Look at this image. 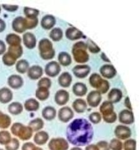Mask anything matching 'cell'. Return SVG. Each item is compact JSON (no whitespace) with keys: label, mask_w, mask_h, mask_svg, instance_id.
<instances>
[{"label":"cell","mask_w":140,"mask_h":150,"mask_svg":"<svg viewBox=\"0 0 140 150\" xmlns=\"http://www.w3.org/2000/svg\"><path fill=\"white\" fill-rule=\"evenodd\" d=\"M94 131L92 124L85 118H77L70 123L66 129L68 142L80 147L89 144L93 139Z\"/></svg>","instance_id":"cell-1"},{"label":"cell","mask_w":140,"mask_h":150,"mask_svg":"<svg viewBox=\"0 0 140 150\" xmlns=\"http://www.w3.org/2000/svg\"><path fill=\"white\" fill-rule=\"evenodd\" d=\"M87 45L84 41H80L73 45L72 53L75 62L78 63H85L89 60V54L87 53Z\"/></svg>","instance_id":"cell-2"},{"label":"cell","mask_w":140,"mask_h":150,"mask_svg":"<svg viewBox=\"0 0 140 150\" xmlns=\"http://www.w3.org/2000/svg\"><path fill=\"white\" fill-rule=\"evenodd\" d=\"M100 113L104 121L107 123H113L117 120V115L114 111V106L109 101H105L100 106Z\"/></svg>","instance_id":"cell-3"},{"label":"cell","mask_w":140,"mask_h":150,"mask_svg":"<svg viewBox=\"0 0 140 150\" xmlns=\"http://www.w3.org/2000/svg\"><path fill=\"white\" fill-rule=\"evenodd\" d=\"M11 133L18 137L22 141L30 139L33 134V131L29 126H24L20 123H15L11 127Z\"/></svg>","instance_id":"cell-4"},{"label":"cell","mask_w":140,"mask_h":150,"mask_svg":"<svg viewBox=\"0 0 140 150\" xmlns=\"http://www.w3.org/2000/svg\"><path fill=\"white\" fill-rule=\"evenodd\" d=\"M89 83L90 86L95 88L101 94H105L108 91L110 84L108 81L103 79L99 74L93 73L89 78Z\"/></svg>","instance_id":"cell-5"},{"label":"cell","mask_w":140,"mask_h":150,"mask_svg":"<svg viewBox=\"0 0 140 150\" xmlns=\"http://www.w3.org/2000/svg\"><path fill=\"white\" fill-rule=\"evenodd\" d=\"M38 48L42 59L44 60L52 59L55 54L52 43L48 38H43L39 42Z\"/></svg>","instance_id":"cell-6"},{"label":"cell","mask_w":140,"mask_h":150,"mask_svg":"<svg viewBox=\"0 0 140 150\" xmlns=\"http://www.w3.org/2000/svg\"><path fill=\"white\" fill-rule=\"evenodd\" d=\"M48 147L50 150H68L69 144L64 138H55L49 141Z\"/></svg>","instance_id":"cell-7"},{"label":"cell","mask_w":140,"mask_h":150,"mask_svg":"<svg viewBox=\"0 0 140 150\" xmlns=\"http://www.w3.org/2000/svg\"><path fill=\"white\" fill-rule=\"evenodd\" d=\"M12 28L14 31L18 33H24L26 30H28L26 18L18 16L14 19L12 22Z\"/></svg>","instance_id":"cell-8"},{"label":"cell","mask_w":140,"mask_h":150,"mask_svg":"<svg viewBox=\"0 0 140 150\" xmlns=\"http://www.w3.org/2000/svg\"><path fill=\"white\" fill-rule=\"evenodd\" d=\"M114 133L117 139L126 140L129 139L132 136V130L126 125H118L115 129Z\"/></svg>","instance_id":"cell-9"},{"label":"cell","mask_w":140,"mask_h":150,"mask_svg":"<svg viewBox=\"0 0 140 150\" xmlns=\"http://www.w3.org/2000/svg\"><path fill=\"white\" fill-rule=\"evenodd\" d=\"M61 68L59 63L55 61H52L46 65L45 73L49 77H55L60 73Z\"/></svg>","instance_id":"cell-10"},{"label":"cell","mask_w":140,"mask_h":150,"mask_svg":"<svg viewBox=\"0 0 140 150\" xmlns=\"http://www.w3.org/2000/svg\"><path fill=\"white\" fill-rule=\"evenodd\" d=\"M102 94L97 90H93L88 94L87 96V104L92 108H96L100 104Z\"/></svg>","instance_id":"cell-11"},{"label":"cell","mask_w":140,"mask_h":150,"mask_svg":"<svg viewBox=\"0 0 140 150\" xmlns=\"http://www.w3.org/2000/svg\"><path fill=\"white\" fill-rule=\"evenodd\" d=\"M74 116L73 110L69 106H64L60 108L58 112V118L63 123H68Z\"/></svg>","instance_id":"cell-12"},{"label":"cell","mask_w":140,"mask_h":150,"mask_svg":"<svg viewBox=\"0 0 140 150\" xmlns=\"http://www.w3.org/2000/svg\"><path fill=\"white\" fill-rule=\"evenodd\" d=\"M118 119L121 123L126 125H132L134 121L133 112L129 110H123L120 112Z\"/></svg>","instance_id":"cell-13"},{"label":"cell","mask_w":140,"mask_h":150,"mask_svg":"<svg viewBox=\"0 0 140 150\" xmlns=\"http://www.w3.org/2000/svg\"><path fill=\"white\" fill-rule=\"evenodd\" d=\"M75 76L78 78H85L90 72V67L87 64H78L75 66L73 69Z\"/></svg>","instance_id":"cell-14"},{"label":"cell","mask_w":140,"mask_h":150,"mask_svg":"<svg viewBox=\"0 0 140 150\" xmlns=\"http://www.w3.org/2000/svg\"><path fill=\"white\" fill-rule=\"evenodd\" d=\"M70 95L67 91L65 90H58L54 96V100L56 104L59 106L66 105L69 100Z\"/></svg>","instance_id":"cell-15"},{"label":"cell","mask_w":140,"mask_h":150,"mask_svg":"<svg viewBox=\"0 0 140 150\" xmlns=\"http://www.w3.org/2000/svg\"><path fill=\"white\" fill-rule=\"evenodd\" d=\"M100 74L106 79H111L116 74V70L112 64H104L100 69Z\"/></svg>","instance_id":"cell-16"},{"label":"cell","mask_w":140,"mask_h":150,"mask_svg":"<svg viewBox=\"0 0 140 150\" xmlns=\"http://www.w3.org/2000/svg\"><path fill=\"white\" fill-rule=\"evenodd\" d=\"M65 36L67 37V39L71 41L77 40L82 38L83 37L85 38V36H83V33L81 31L74 26L67 28V30L65 31Z\"/></svg>","instance_id":"cell-17"},{"label":"cell","mask_w":140,"mask_h":150,"mask_svg":"<svg viewBox=\"0 0 140 150\" xmlns=\"http://www.w3.org/2000/svg\"><path fill=\"white\" fill-rule=\"evenodd\" d=\"M8 85L11 88L18 90L21 88L24 84L22 78L18 74H12L8 79Z\"/></svg>","instance_id":"cell-18"},{"label":"cell","mask_w":140,"mask_h":150,"mask_svg":"<svg viewBox=\"0 0 140 150\" xmlns=\"http://www.w3.org/2000/svg\"><path fill=\"white\" fill-rule=\"evenodd\" d=\"M22 40L24 45L27 48L32 50L36 46V38L33 33L31 32H26L22 36Z\"/></svg>","instance_id":"cell-19"},{"label":"cell","mask_w":140,"mask_h":150,"mask_svg":"<svg viewBox=\"0 0 140 150\" xmlns=\"http://www.w3.org/2000/svg\"><path fill=\"white\" fill-rule=\"evenodd\" d=\"M43 74V69L39 65H33L27 70V76L32 80L39 79Z\"/></svg>","instance_id":"cell-20"},{"label":"cell","mask_w":140,"mask_h":150,"mask_svg":"<svg viewBox=\"0 0 140 150\" xmlns=\"http://www.w3.org/2000/svg\"><path fill=\"white\" fill-rule=\"evenodd\" d=\"M56 23L55 18L51 15H47L42 18L41 25L44 30H49L52 28Z\"/></svg>","instance_id":"cell-21"},{"label":"cell","mask_w":140,"mask_h":150,"mask_svg":"<svg viewBox=\"0 0 140 150\" xmlns=\"http://www.w3.org/2000/svg\"><path fill=\"white\" fill-rule=\"evenodd\" d=\"M13 97V92L9 88L4 87L0 89V102L3 104H6L10 102Z\"/></svg>","instance_id":"cell-22"},{"label":"cell","mask_w":140,"mask_h":150,"mask_svg":"<svg viewBox=\"0 0 140 150\" xmlns=\"http://www.w3.org/2000/svg\"><path fill=\"white\" fill-rule=\"evenodd\" d=\"M122 98L123 93L118 88H112L108 94V101L113 104L120 101Z\"/></svg>","instance_id":"cell-23"},{"label":"cell","mask_w":140,"mask_h":150,"mask_svg":"<svg viewBox=\"0 0 140 150\" xmlns=\"http://www.w3.org/2000/svg\"><path fill=\"white\" fill-rule=\"evenodd\" d=\"M49 139V134L45 131H39L35 134L34 142L37 145H44L48 142Z\"/></svg>","instance_id":"cell-24"},{"label":"cell","mask_w":140,"mask_h":150,"mask_svg":"<svg viewBox=\"0 0 140 150\" xmlns=\"http://www.w3.org/2000/svg\"><path fill=\"white\" fill-rule=\"evenodd\" d=\"M72 91L76 96L82 97L86 95L88 89L86 84L81 82H77L73 85Z\"/></svg>","instance_id":"cell-25"},{"label":"cell","mask_w":140,"mask_h":150,"mask_svg":"<svg viewBox=\"0 0 140 150\" xmlns=\"http://www.w3.org/2000/svg\"><path fill=\"white\" fill-rule=\"evenodd\" d=\"M72 75L69 72H64L60 75L58 78V82L60 86L63 88H68L72 83Z\"/></svg>","instance_id":"cell-26"},{"label":"cell","mask_w":140,"mask_h":150,"mask_svg":"<svg viewBox=\"0 0 140 150\" xmlns=\"http://www.w3.org/2000/svg\"><path fill=\"white\" fill-rule=\"evenodd\" d=\"M72 107L77 113H83L87 109V103L83 99L77 98L73 102Z\"/></svg>","instance_id":"cell-27"},{"label":"cell","mask_w":140,"mask_h":150,"mask_svg":"<svg viewBox=\"0 0 140 150\" xmlns=\"http://www.w3.org/2000/svg\"><path fill=\"white\" fill-rule=\"evenodd\" d=\"M56 112L55 109L54 107L48 106L45 107L44 108L42 111V116L47 121H51L53 120L56 116Z\"/></svg>","instance_id":"cell-28"},{"label":"cell","mask_w":140,"mask_h":150,"mask_svg":"<svg viewBox=\"0 0 140 150\" xmlns=\"http://www.w3.org/2000/svg\"><path fill=\"white\" fill-rule=\"evenodd\" d=\"M24 108L27 111H36L39 108V103L34 98H30L24 102Z\"/></svg>","instance_id":"cell-29"},{"label":"cell","mask_w":140,"mask_h":150,"mask_svg":"<svg viewBox=\"0 0 140 150\" xmlns=\"http://www.w3.org/2000/svg\"><path fill=\"white\" fill-rule=\"evenodd\" d=\"M8 111L13 115L21 114L23 110V106L20 102H13L8 106Z\"/></svg>","instance_id":"cell-30"},{"label":"cell","mask_w":140,"mask_h":150,"mask_svg":"<svg viewBox=\"0 0 140 150\" xmlns=\"http://www.w3.org/2000/svg\"><path fill=\"white\" fill-rule=\"evenodd\" d=\"M58 60L59 64L62 65L64 67H68L72 63V58L71 55L65 51H62L59 54Z\"/></svg>","instance_id":"cell-31"},{"label":"cell","mask_w":140,"mask_h":150,"mask_svg":"<svg viewBox=\"0 0 140 150\" xmlns=\"http://www.w3.org/2000/svg\"><path fill=\"white\" fill-rule=\"evenodd\" d=\"M50 95L49 89L45 87H38L36 91V97L41 101H45L48 99Z\"/></svg>","instance_id":"cell-32"},{"label":"cell","mask_w":140,"mask_h":150,"mask_svg":"<svg viewBox=\"0 0 140 150\" xmlns=\"http://www.w3.org/2000/svg\"><path fill=\"white\" fill-rule=\"evenodd\" d=\"M21 41V37L15 33L8 34L6 37V41L9 46L20 45Z\"/></svg>","instance_id":"cell-33"},{"label":"cell","mask_w":140,"mask_h":150,"mask_svg":"<svg viewBox=\"0 0 140 150\" xmlns=\"http://www.w3.org/2000/svg\"><path fill=\"white\" fill-rule=\"evenodd\" d=\"M8 52L14 56L16 59L20 58L22 54L23 49L21 45L17 46H9Z\"/></svg>","instance_id":"cell-34"},{"label":"cell","mask_w":140,"mask_h":150,"mask_svg":"<svg viewBox=\"0 0 140 150\" xmlns=\"http://www.w3.org/2000/svg\"><path fill=\"white\" fill-rule=\"evenodd\" d=\"M44 121L41 118H37L31 120L29 123V126L31 128L33 131H39L44 127Z\"/></svg>","instance_id":"cell-35"},{"label":"cell","mask_w":140,"mask_h":150,"mask_svg":"<svg viewBox=\"0 0 140 150\" xmlns=\"http://www.w3.org/2000/svg\"><path fill=\"white\" fill-rule=\"evenodd\" d=\"M11 124V117L6 114L0 111V128L7 129Z\"/></svg>","instance_id":"cell-36"},{"label":"cell","mask_w":140,"mask_h":150,"mask_svg":"<svg viewBox=\"0 0 140 150\" xmlns=\"http://www.w3.org/2000/svg\"><path fill=\"white\" fill-rule=\"evenodd\" d=\"M29 68V64L26 59L19 60L16 64V71L21 74H24L27 71Z\"/></svg>","instance_id":"cell-37"},{"label":"cell","mask_w":140,"mask_h":150,"mask_svg":"<svg viewBox=\"0 0 140 150\" xmlns=\"http://www.w3.org/2000/svg\"><path fill=\"white\" fill-rule=\"evenodd\" d=\"M49 37L54 41H59L63 37V31L59 28H54L50 31Z\"/></svg>","instance_id":"cell-38"},{"label":"cell","mask_w":140,"mask_h":150,"mask_svg":"<svg viewBox=\"0 0 140 150\" xmlns=\"http://www.w3.org/2000/svg\"><path fill=\"white\" fill-rule=\"evenodd\" d=\"M11 133L8 131H0V144L1 145H7L11 141Z\"/></svg>","instance_id":"cell-39"},{"label":"cell","mask_w":140,"mask_h":150,"mask_svg":"<svg viewBox=\"0 0 140 150\" xmlns=\"http://www.w3.org/2000/svg\"><path fill=\"white\" fill-rule=\"evenodd\" d=\"M2 60L4 64L8 66V67H11L16 63L17 59L7 51L6 53L3 54Z\"/></svg>","instance_id":"cell-40"},{"label":"cell","mask_w":140,"mask_h":150,"mask_svg":"<svg viewBox=\"0 0 140 150\" xmlns=\"http://www.w3.org/2000/svg\"><path fill=\"white\" fill-rule=\"evenodd\" d=\"M24 13L27 18L34 19L37 18V16H38L39 14V11L37 9H34L29 7H24Z\"/></svg>","instance_id":"cell-41"},{"label":"cell","mask_w":140,"mask_h":150,"mask_svg":"<svg viewBox=\"0 0 140 150\" xmlns=\"http://www.w3.org/2000/svg\"><path fill=\"white\" fill-rule=\"evenodd\" d=\"M124 150H136V141L134 139H126L123 143Z\"/></svg>","instance_id":"cell-42"},{"label":"cell","mask_w":140,"mask_h":150,"mask_svg":"<svg viewBox=\"0 0 140 150\" xmlns=\"http://www.w3.org/2000/svg\"><path fill=\"white\" fill-rule=\"evenodd\" d=\"M110 149L111 150H122L123 143L118 139H112L109 143Z\"/></svg>","instance_id":"cell-43"},{"label":"cell","mask_w":140,"mask_h":150,"mask_svg":"<svg viewBox=\"0 0 140 150\" xmlns=\"http://www.w3.org/2000/svg\"><path fill=\"white\" fill-rule=\"evenodd\" d=\"M87 45V49H88L89 51L92 53L93 54H97L99 53L100 51H101L100 48L94 42H93L92 40L88 39L86 43Z\"/></svg>","instance_id":"cell-44"},{"label":"cell","mask_w":140,"mask_h":150,"mask_svg":"<svg viewBox=\"0 0 140 150\" xmlns=\"http://www.w3.org/2000/svg\"><path fill=\"white\" fill-rule=\"evenodd\" d=\"M88 119L93 124H99L102 121V115L99 112H93L88 116Z\"/></svg>","instance_id":"cell-45"},{"label":"cell","mask_w":140,"mask_h":150,"mask_svg":"<svg viewBox=\"0 0 140 150\" xmlns=\"http://www.w3.org/2000/svg\"><path fill=\"white\" fill-rule=\"evenodd\" d=\"M20 148V141L17 138H12L11 142L5 145L6 150H18Z\"/></svg>","instance_id":"cell-46"},{"label":"cell","mask_w":140,"mask_h":150,"mask_svg":"<svg viewBox=\"0 0 140 150\" xmlns=\"http://www.w3.org/2000/svg\"><path fill=\"white\" fill-rule=\"evenodd\" d=\"M51 80L47 77H44L41 78L37 83V86L38 87H45L48 89H49L51 87Z\"/></svg>","instance_id":"cell-47"},{"label":"cell","mask_w":140,"mask_h":150,"mask_svg":"<svg viewBox=\"0 0 140 150\" xmlns=\"http://www.w3.org/2000/svg\"><path fill=\"white\" fill-rule=\"evenodd\" d=\"M99 150H110L109 147V143L106 141H100L97 144Z\"/></svg>","instance_id":"cell-48"},{"label":"cell","mask_w":140,"mask_h":150,"mask_svg":"<svg viewBox=\"0 0 140 150\" xmlns=\"http://www.w3.org/2000/svg\"><path fill=\"white\" fill-rule=\"evenodd\" d=\"M2 7L5 10L9 12H15L18 10L19 6L18 5H8V4H2Z\"/></svg>","instance_id":"cell-49"},{"label":"cell","mask_w":140,"mask_h":150,"mask_svg":"<svg viewBox=\"0 0 140 150\" xmlns=\"http://www.w3.org/2000/svg\"><path fill=\"white\" fill-rule=\"evenodd\" d=\"M36 146L32 142H27L23 144L21 150H33Z\"/></svg>","instance_id":"cell-50"},{"label":"cell","mask_w":140,"mask_h":150,"mask_svg":"<svg viewBox=\"0 0 140 150\" xmlns=\"http://www.w3.org/2000/svg\"><path fill=\"white\" fill-rule=\"evenodd\" d=\"M6 50V46L4 42L0 40V55L4 54Z\"/></svg>","instance_id":"cell-51"},{"label":"cell","mask_w":140,"mask_h":150,"mask_svg":"<svg viewBox=\"0 0 140 150\" xmlns=\"http://www.w3.org/2000/svg\"><path fill=\"white\" fill-rule=\"evenodd\" d=\"M124 103H125V106L127 108L128 110H131V111L133 110L132 107V105H131V103H130V98H129L128 96H127L125 98Z\"/></svg>","instance_id":"cell-52"},{"label":"cell","mask_w":140,"mask_h":150,"mask_svg":"<svg viewBox=\"0 0 140 150\" xmlns=\"http://www.w3.org/2000/svg\"><path fill=\"white\" fill-rule=\"evenodd\" d=\"M6 23L2 19L0 18V33H1L4 31V30L6 29Z\"/></svg>","instance_id":"cell-53"},{"label":"cell","mask_w":140,"mask_h":150,"mask_svg":"<svg viewBox=\"0 0 140 150\" xmlns=\"http://www.w3.org/2000/svg\"><path fill=\"white\" fill-rule=\"evenodd\" d=\"M85 150H99V148H98L97 144H91L87 145L85 148Z\"/></svg>","instance_id":"cell-54"},{"label":"cell","mask_w":140,"mask_h":150,"mask_svg":"<svg viewBox=\"0 0 140 150\" xmlns=\"http://www.w3.org/2000/svg\"><path fill=\"white\" fill-rule=\"evenodd\" d=\"M100 57H101V58H102V59L103 60V61H104V62H107V63H110V60L106 57V54L104 53H101V55H100Z\"/></svg>","instance_id":"cell-55"},{"label":"cell","mask_w":140,"mask_h":150,"mask_svg":"<svg viewBox=\"0 0 140 150\" xmlns=\"http://www.w3.org/2000/svg\"><path fill=\"white\" fill-rule=\"evenodd\" d=\"M70 150H83L82 148L80 147H77V146H75L74 148H72Z\"/></svg>","instance_id":"cell-56"},{"label":"cell","mask_w":140,"mask_h":150,"mask_svg":"<svg viewBox=\"0 0 140 150\" xmlns=\"http://www.w3.org/2000/svg\"><path fill=\"white\" fill-rule=\"evenodd\" d=\"M33 150H44V149H43V148H40V147H38V146H36Z\"/></svg>","instance_id":"cell-57"},{"label":"cell","mask_w":140,"mask_h":150,"mask_svg":"<svg viewBox=\"0 0 140 150\" xmlns=\"http://www.w3.org/2000/svg\"><path fill=\"white\" fill-rule=\"evenodd\" d=\"M1 6H0V13H1Z\"/></svg>","instance_id":"cell-58"},{"label":"cell","mask_w":140,"mask_h":150,"mask_svg":"<svg viewBox=\"0 0 140 150\" xmlns=\"http://www.w3.org/2000/svg\"><path fill=\"white\" fill-rule=\"evenodd\" d=\"M0 150H4V149H2V148H0Z\"/></svg>","instance_id":"cell-59"}]
</instances>
